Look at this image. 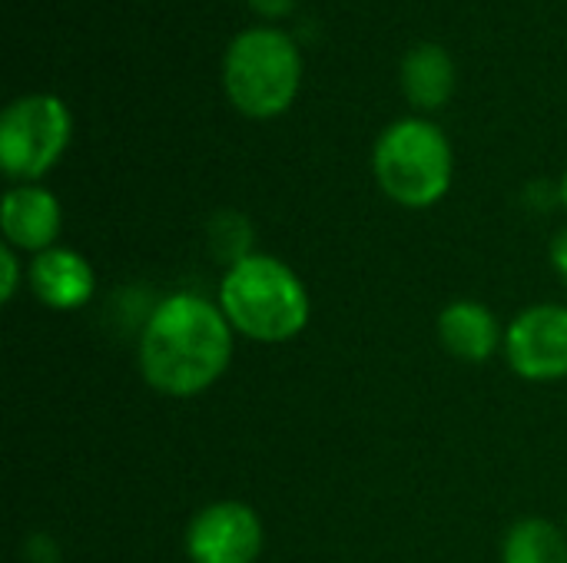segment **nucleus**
Returning a JSON list of instances; mask_svg holds the SVG:
<instances>
[{"instance_id": "f3484780", "label": "nucleus", "mask_w": 567, "mask_h": 563, "mask_svg": "<svg viewBox=\"0 0 567 563\" xmlns=\"http://www.w3.org/2000/svg\"><path fill=\"white\" fill-rule=\"evenodd\" d=\"M558 196H561V206L567 209V169L565 176H561V183H558Z\"/></svg>"}, {"instance_id": "dca6fc26", "label": "nucleus", "mask_w": 567, "mask_h": 563, "mask_svg": "<svg viewBox=\"0 0 567 563\" xmlns=\"http://www.w3.org/2000/svg\"><path fill=\"white\" fill-rule=\"evenodd\" d=\"M548 256H551V265H555V272L565 279L567 285V226L565 229H558L555 232V239H551V249H548Z\"/></svg>"}, {"instance_id": "f257e3e1", "label": "nucleus", "mask_w": 567, "mask_h": 563, "mask_svg": "<svg viewBox=\"0 0 567 563\" xmlns=\"http://www.w3.org/2000/svg\"><path fill=\"white\" fill-rule=\"evenodd\" d=\"M236 338L216 299L203 292H169L140 325L136 365L156 395L196 398L229 372Z\"/></svg>"}, {"instance_id": "4468645a", "label": "nucleus", "mask_w": 567, "mask_h": 563, "mask_svg": "<svg viewBox=\"0 0 567 563\" xmlns=\"http://www.w3.org/2000/svg\"><path fill=\"white\" fill-rule=\"evenodd\" d=\"M20 285H27V262L17 249H10L7 242L0 246V299L13 302Z\"/></svg>"}, {"instance_id": "1a4fd4ad", "label": "nucleus", "mask_w": 567, "mask_h": 563, "mask_svg": "<svg viewBox=\"0 0 567 563\" xmlns=\"http://www.w3.org/2000/svg\"><path fill=\"white\" fill-rule=\"evenodd\" d=\"M30 295L53 312H76L96 295V272L86 256L70 246H53L27 262Z\"/></svg>"}, {"instance_id": "20e7f679", "label": "nucleus", "mask_w": 567, "mask_h": 563, "mask_svg": "<svg viewBox=\"0 0 567 563\" xmlns=\"http://www.w3.org/2000/svg\"><path fill=\"white\" fill-rule=\"evenodd\" d=\"M372 176L395 206L432 209L449 196L455 179L452 139L425 116H402L379 133Z\"/></svg>"}, {"instance_id": "39448f33", "label": "nucleus", "mask_w": 567, "mask_h": 563, "mask_svg": "<svg viewBox=\"0 0 567 563\" xmlns=\"http://www.w3.org/2000/svg\"><path fill=\"white\" fill-rule=\"evenodd\" d=\"M73 139L70 106L53 93H23L0 113V169L17 183H40Z\"/></svg>"}, {"instance_id": "423d86ee", "label": "nucleus", "mask_w": 567, "mask_h": 563, "mask_svg": "<svg viewBox=\"0 0 567 563\" xmlns=\"http://www.w3.org/2000/svg\"><path fill=\"white\" fill-rule=\"evenodd\" d=\"M508 368L535 385L567 382V305L538 302L522 309L505 329Z\"/></svg>"}, {"instance_id": "f03ea898", "label": "nucleus", "mask_w": 567, "mask_h": 563, "mask_svg": "<svg viewBox=\"0 0 567 563\" xmlns=\"http://www.w3.org/2000/svg\"><path fill=\"white\" fill-rule=\"evenodd\" d=\"M216 302L246 342L286 345L299 338L312 319V299L299 272L269 252H252L223 269Z\"/></svg>"}, {"instance_id": "ddd939ff", "label": "nucleus", "mask_w": 567, "mask_h": 563, "mask_svg": "<svg viewBox=\"0 0 567 563\" xmlns=\"http://www.w3.org/2000/svg\"><path fill=\"white\" fill-rule=\"evenodd\" d=\"M206 236H209V252L219 256L226 265L252 256V239H256L252 236V222L243 212H236V209L216 212L209 219V226H206Z\"/></svg>"}, {"instance_id": "9d476101", "label": "nucleus", "mask_w": 567, "mask_h": 563, "mask_svg": "<svg viewBox=\"0 0 567 563\" xmlns=\"http://www.w3.org/2000/svg\"><path fill=\"white\" fill-rule=\"evenodd\" d=\"M439 342L452 358L482 365L505 348V329L488 305L475 299H455L439 312Z\"/></svg>"}, {"instance_id": "6e6552de", "label": "nucleus", "mask_w": 567, "mask_h": 563, "mask_svg": "<svg viewBox=\"0 0 567 563\" xmlns=\"http://www.w3.org/2000/svg\"><path fill=\"white\" fill-rule=\"evenodd\" d=\"M63 209L53 189L43 183H17L3 192L0 202V232L10 249L20 256H40L60 246Z\"/></svg>"}, {"instance_id": "2eb2a0df", "label": "nucleus", "mask_w": 567, "mask_h": 563, "mask_svg": "<svg viewBox=\"0 0 567 563\" xmlns=\"http://www.w3.org/2000/svg\"><path fill=\"white\" fill-rule=\"evenodd\" d=\"M259 17H266V20H279V17H289L296 7H299V0H246Z\"/></svg>"}, {"instance_id": "f8f14e48", "label": "nucleus", "mask_w": 567, "mask_h": 563, "mask_svg": "<svg viewBox=\"0 0 567 563\" xmlns=\"http://www.w3.org/2000/svg\"><path fill=\"white\" fill-rule=\"evenodd\" d=\"M502 563H567V531L545 518H522L502 541Z\"/></svg>"}, {"instance_id": "0eeeda50", "label": "nucleus", "mask_w": 567, "mask_h": 563, "mask_svg": "<svg viewBox=\"0 0 567 563\" xmlns=\"http://www.w3.org/2000/svg\"><path fill=\"white\" fill-rule=\"evenodd\" d=\"M183 544L189 563H256L266 528L246 501H213L189 518Z\"/></svg>"}, {"instance_id": "9b49d317", "label": "nucleus", "mask_w": 567, "mask_h": 563, "mask_svg": "<svg viewBox=\"0 0 567 563\" xmlns=\"http://www.w3.org/2000/svg\"><path fill=\"white\" fill-rule=\"evenodd\" d=\"M455 60L442 43H415L399 66V83L405 100L422 110V113H435L442 110L452 93H455Z\"/></svg>"}, {"instance_id": "7ed1b4c3", "label": "nucleus", "mask_w": 567, "mask_h": 563, "mask_svg": "<svg viewBox=\"0 0 567 563\" xmlns=\"http://www.w3.org/2000/svg\"><path fill=\"white\" fill-rule=\"evenodd\" d=\"M302 86V50L292 33L259 23L239 30L223 53V90L249 119L282 116Z\"/></svg>"}]
</instances>
